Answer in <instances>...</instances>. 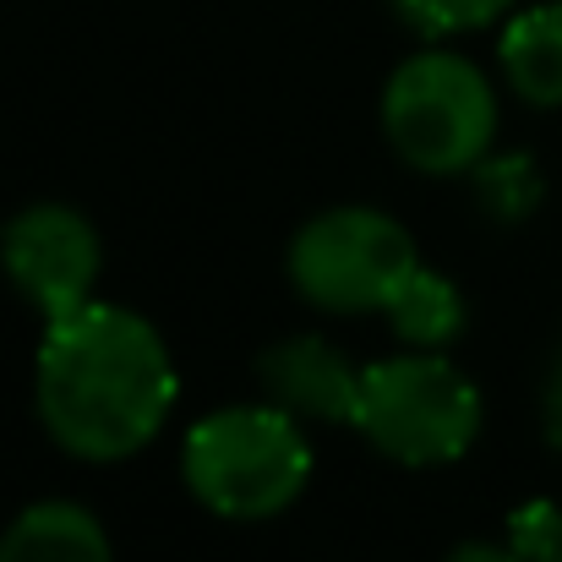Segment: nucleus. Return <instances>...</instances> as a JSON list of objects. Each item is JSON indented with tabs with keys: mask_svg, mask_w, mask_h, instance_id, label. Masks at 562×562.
Here are the masks:
<instances>
[{
	"mask_svg": "<svg viewBox=\"0 0 562 562\" xmlns=\"http://www.w3.org/2000/svg\"><path fill=\"white\" fill-rule=\"evenodd\" d=\"M33 398L44 431L71 459L115 464L165 431L176 409V361L148 317L88 301L49 323Z\"/></svg>",
	"mask_w": 562,
	"mask_h": 562,
	"instance_id": "f257e3e1",
	"label": "nucleus"
},
{
	"mask_svg": "<svg viewBox=\"0 0 562 562\" xmlns=\"http://www.w3.org/2000/svg\"><path fill=\"white\" fill-rule=\"evenodd\" d=\"M191 497L235 525L284 514L312 481L306 420L279 404H229L202 415L181 453Z\"/></svg>",
	"mask_w": 562,
	"mask_h": 562,
	"instance_id": "f03ea898",
	"label": "nucleus"
},
{
	"mask_svg": "<svg viewBox=\"0 0 562 562\" xmlns=\"http://www.w3.org/2000/svg\"><path fill=\"white\" fill-rule=\"evenodd\" d=\"M382 132L393 154L420 176L481 170L497 137L492 77L453 49H420L393 66L382 88Z\"/></svg>",
	"mask_w": 562,
	"mask_h": 562,
	"instance_id": "7ed1b4c3",
	"label": "nucleus"
},
{
	"mask_svg": "<svg viewBox=\"0 0 562 562\" xmlns=\"http://www.w3.org/2000/svg\"><path fill=\"white\" fill-rule=\"evenodd\" d=\"M356 431L393 464H453L481 437V393L437 350L387 356L361 372Z\"/></svg>",
	"mask_w": 562,
	"mask_h": 562,
	"instance_id": "20e7f679",
	"label": "nucleus"
},
{
	"mask_svg": "<svg viewBox=\"0 0 562 562\" xmlns=\"http://www.w3.org/2000/svg\"><path fill=\"white\" fill-rule=\"evenodd\" d=\"M415 268L420 257L409 229L382 207H361V202L306 218L290 240V284L301 290L306 306L334 317L387 312Z\"/></svg>",
	"mask_w": 562,
	"mask_h": 562,
	"instance_id": "39448f33",
	"label": "nucleus"
},
{
	"mask_svg": "<svg viewBox=\"0 0 562 562\" xmlns=\"http://www.w3.org/2000/svg\"><path fill=\"white\" fill-rule=\"evenodd\" d=\"M0 262H5L11 284L22 290V301L33 312H44V323H60L93 301L104 246H99V229L77 207L33 202L5 224Z\"/></svg>",
	"mask_w": 562,
	"mask_h": 562,
	"instance_id": "423d86ee",
	"label": "nucleus"
},
{
	"mask_svg": "<svg viewBox=\"0 0 562 562\" xmlns=\"http://www.w3.org/2000/svg\"><path fill=\"white\" fill-rule=\"evenodd\" d=\"M262 393L268 404L290 409L295 420H328V426H356V404H361V372L317 334L284 339L273 345L262 361Z\"/></svg>",
	"mask_w": 562,
	"mask_h": 562,
	"instance_id": "0eeeda50",
	"label": "nucleus"
},
{
	"mask_svg": "<svg viewBox=\"0 0 562 562\" xmlns=\"http://www.w3.org/2000/svg\"><path fill=\"white\" fill-rule=\"evenodd\" d=\"M0 562H110V536L82 503H33L0 536Z\"/></svg>",
	"mask_w": 562,
	"mask_h": 562,
	"instance_id": "6e6552de",
	"label": "nucleus"
},
{
	"mask_svg": "<svg viewBox=\"0 0 562 562\" xmlns=\"http://www.w3.org/2000/svg\"><path fill=\"white\" fill-rule=\"evenodd\" d=\"M497 60L525 104L562 110V0L519 11L497 38Z\"/></svg>",
	"mask_w": 562,
	"mask_h": 562,
	"instance_id": "1a4fd4ad",
	"label": "nucleus"
},
{
	"mask_svg": "<svg viewBox=\"0 0 562 562\" xmlns=\"http://www.w3.org/2000/svg\"><path fill=\"white\" fill-rule=\"evenodd\" d=\"M382 317L393 323V334L404 345H415V350H448L464 334V295H459L453 279H442V273H431L420 262Z\"/></svg>",
	"mask_w": 562,
	"mask_h": 562,
	"instance_id": "9d476101",
	"label": "nucleus"
},
{
	"mask_svg": "<svg viewBox=\"0 0 562 562\" xmlns=\"http://www.w3.org/2000/svg\"><path fill=\"white\" fill-rule=\"evenodd\" d=\"M398 16L426 33V38H448V33H475V27H492L497 16H508L514 0H393Z\"/></svg>",
	"mask_w": 562,
	"mask_h": 562,
	"instance_id": "9b49d317",
	"label": "nucleus"
},
{
	"mask_svg": "<svg viewBox=\"0 0 562 562\" xmlns=\"http://www.w3.org/2000/svg\"><path fill=\"white\" fill-rule=\"evenodd\" d=\"M508 547L525 562H547L562 547V514L552 503H525V508L508 519Z\"/></svg>",
	"mask_w": 562,
	"mask_h": 562,
	"instance_id": "f8f14e48",
	"label": "nucleus"
},
{
	"mask_svg": "<svg viewBox=\"0 0 562 562\" xmlns=\"http://www.w3.org/2000/svg\"><path fill=\"white\" fill-rule=\"evenodd\" d=\"M541 420H547V442L562 453V356L547 376V398H541Z\"/></svg>",
	"mask_w": 562,
	"mask_h": 562,
	"instance_id": "ddd939ff",
	"label": "nucleus"
},
{
	"mask_svg": "<svg viewBox=\"0 0 562 562\" xmlns=\"http://www.w3.org/2000/svg\"><path fill=\"white\" fill-rule=\"evenodd\" d=\"M448 562H525L514 547H492V541H464L459 552H448Z\"/></svg>",
	"mask_w": 562,
	"mask_h": 562,
	"instance_id": "4468645a",
	"label": "nucleus"
},
{
	"mask_svg": "<svg viewBox=\"0 0 562 562\" xmlns=\"http://www.w3.org/2000/svg\"><path fill=\"white\" fill-rule=\"evenodd\" d=\"M547 562H562V547H558V552H552V558H547Z\"/></svg>",
	"mask_w": 562,
	"mask_h": 562,
	"instance_id": "2eb2a0df",
	"label": "nucleus"
}]
</instances>
